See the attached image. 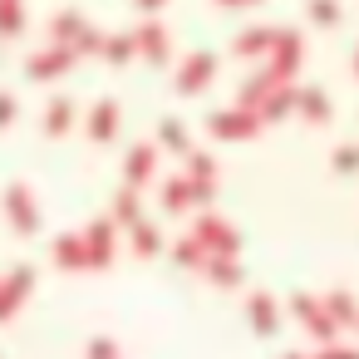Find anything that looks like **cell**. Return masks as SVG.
<instances>
[{"mask_svg":"<svg viewBox=\"0 0 359 359\" xmlns=\"http://www.w3.org/2000/svg\"><path fill=\"white\" fill-rule=\"evenodd\" d=\"M300 60H305V35L300 30H276L271 35V74L280 79V84H290L295 79V69H300Z\"/></svg>","mask_w":359,"mask_h":359,"instance_id":"6da1fadb","label":"cell"},{"mask_svg":"<svg viewBox=\"0 0 359 359\" xmlns=\"http://www.w3.org/2000/svg\"><path fill=\"white\" fill-rule=\"evenodd\" d=\"M207 133L212 138H226V143H246V138L261 133V118L251 109H222V114L207 118Z\"/></svg>","mask_w":359,"mask_h":359,"instance_id":"7a4b0ae2","label":"cell"},{"mask_svg":"<svg viewBox=\"0 0 359 359\" xmlns=\"http://www.w3.org/2000/svg\"><path fill=\"white\" fill-rule=\"evenodd\" d=\"M133 45H138V55H143L148 65H168V60H172V30H168L158 15H148V20L133 30Z\"/></svg>","mask_w":359,"mask_h":359,"instance_id":"3957f363","label":"cell"},{"mask_svg":"<svg viewBox=\"0 0 359 359\" xmlns=\"http://www.w3.org/2000/svg\"><path fill=\"white\" fill-rule=\"evenodd\" d=\"M74 65H79V55H74L69 45H45V50H35V55L25 60V74L45 84V79H60V74H69Z\"/></svg>","mask_w":359,"mask_h":359,"instance_id":"277c9868","label":"cell"},{"mask_svg":"<svg viewBox=\"0 0 359 359\" xmlns=\"http://www.w3.org/2000/svg\"><path fill=\"white\" fill-rule=\"evenodd\" d=\"M212 79H217V55H212V50H192V55L177 65V79H172V84H177V94H202Z\"/></svg>","mask_w":359,"mask_h":359,"instance_id":"5b68a950","label":"cell"},{"mask_svg":"<svg viewBox=\"0 0 359 359\" xmlns=\"http://www.w3.org/2000/svg\"><path fill=\"white\" fill-rule=\"evenodd\" d=\"M84 133H89L94 143H109V138L118 133V99H94V109H89V118H84Z\"/></svg>","mask_w":359,"mask_h":359,"instance_id":"8992f818","label":"cell"},{"mask_svg":"<svg viewBox=\"0 0 359 359\" xmlns=\"http://www.w3.org/2000/svg\"><path fill=\"white\" fill-rule=\"evenodd\" d=\"M192 241H197L202 251H222V256H231V251H236V231H231L226 222H217V217H202V222H197V231H192Z\"/></svg>","mask_w":359,"mask_h":359,"instance_id":"52a82bcc","label":"cell"},{"mask_svg":"<svg viewBox=\"0 0 359 359\" xmlns=\"http://www.w3.org/2000/svg\"><path fill=\"white\" fill-rule=\"evenodd\" d=\"M295 109H300V118H305V123H330V118H334V104H330V94H325L320 84L295 89Z\"/></svg>","mask_w":359,"mask_h":359,"instance_id":"ba28073f","label":"cell"},{"mask_svg":"<svg viewBox=\"0 0 359 359\" xmlns=\"http://www.w3.org/2000/svg\"><path fill=\"white\" fill-rule=\"evenodd\" d=\"M6 212H11V222H15L20 231H35V226H40V207H35V197H30L25 182H15V187L6 192Z\"/></svg>","mask_w":359,"mask_h":359,"instance_id":"9c48e42d","label":"cell"},{"mask_svg":"<svg viewBox=\"0 0 359 359\" xmlns=\"http://www.w3.org/2000/svg\"><path fill=\"white\" fill-rule=\"evenodd\" d=\"M153 168H158L153 143H133V148H128V158H123V177H128V187H143V182L153 177Z\"/></svg>","mask_w":359,"mask_h":359,"instance_id":"30bf717a","label":"cell"},{"mask_svg":"<svg viewBox=\"0 0 359 359\" xmlns=\"http://www.w3.org/2000/svg\"><path fill=\"white\" fill-rule=\"evenodd\" d=\"M79 241H84V261L89 266H109V256H114V226L109 222H94Z\"/></svg>","mask_w":359,"mask_h":359,"instance_id":"8fae6325","label":"cell"},{"mask_svg":"<svg viewBox=\"0 0 359 359\" xmlns=\"http://www.w3.org/2000/svg\"><path fill=\"white\" fill-rule=\"evenodd\" d=\"M271 25H251V30H241L236 40H231V55L236 60H256V55H271Z\"/></svg>","mask_w":359,"mask_h":359,"instance_id":"7c38bea8","label":"cell"},{"mask_svg":"<svg viewBox=\"0 0 359 359\" xmlns=\"http://www.w3.org/2000/svg\"><path fill=\"white\" fill-rule=\"evenodd\" d=\"M290 109H295V84H276V89L256 104V118H261V123H276V118H285Z\"/></svg>","mask_w":359,"mask_h":359,"instance_id":"4fadbf2b","label":"cell"},{"mask_svg":"<svg viewBox=\"0 0 359 359\" xmlns=\"http://www.w3.org/2000/svg\"><path fill=\"white\" fill-rule=\"evenodd\" d=\"M84 11H60V15H50V45H74L79 35H84Z\"/></svg>","mask_w":359,"mask_h":359,"instance_id":"5bb4252c","label":"cell"},{"mask_svg":"<svg viewBox=\"0 0 359 359\" xmlns=\"http://www.w3.org/2000/svg\"><path fill=\"white\" fill-rule=\"evenodd\" d=\"M276 84H280V79H276L271 69H261V74L241 79V89H236V109H251V114H256V104H261V99H266Z\"/></svg>","mask_w":359,"mask_h":359,"instance_id":"9a60e30c","label":"cell"},{"mask_svg":"<svg viewBox=\"0 0 359 359\" xmlns=\"http://www.w3.org/2000/svg\"><path fill=\"white\" fill-rule=\"evenodd\" d=\"M69 128H74V99L60 94V99H50V109H45V133L60 138V133H69Z\"/></svg>","mask_w":359,"mask_h":359,"instance_id":"2e32d148","label":"cell"},{"mask_svg":"<svg viewBox=\"0 0 359 359\" xmlns=\"http://www.w3.org/2000/svg\"><path fill=\"white\" fill-rule=\"evenodd\" d=\"M109 65H128L133 55H138V45H133V30H114V35H104V50H99Z\"/></svg>","mask_w":359,"mask_h":359,"instance_id":"e0dca14e","label":"cell"},{"mask_svg":"<svg viewBox=\"0 0 359 359\" xmlns=\"http://www.w3.org/2000/svg\"><path fill=\"white\" fill-rule=\"evenodd\" d=\"M187 182H197V187H217V158L212 153H187Z\"/></svg>","mask_w":359,"mask_h":359,"instance_id":"ac0fdd59","label":"cell"},{"mask_svg":"<svg viewBox=\"0 0 359 359\" xmlns=\"http://www.w3.org/2000/svg\"><path fill=\"white\" fill-rule=\"evenodd\" d=\"M163 207H168V212L192 207V182H187V177H168V182H163Z\"/></svg>","mask_w":359,"mask_h":359,"instance_id":"d6986e66","label":"cell"},{"mask_svg":"<svg viewBox=\"0 0 359 359\" xmlns=\"http://www.w3.org/2000/svg\"><path fill=\"white\" fill-rule=\"evenodd\" d=\"M20 30H25V6L20 0H0V35L15 40Z\"/></svg>","mask_w":359,"mask_h":359,"instance_id":"ffe728a7","label":"cell"},{"mask_svg":"<svg viewBox=\"0 0 359 359\" xmlns=\"http://www.w3.org/2000/svg\"><path fill=\"white\" fill-rule=\"evenodd\" d=\"M158 143H163V148H177V153H192L182 118H163V123H158Z\"/></svg>","mask_w":359,"mask_h":359,"instance_id":"44dd1931","label":"cell"},{"mask_svg":"<svg viewBox=\"0 0 359 359\" xmlns=\"http://www.w3.org/2000/svg\"><path fill=\"white\" fill-rule=\"evenodd\" d=\"M305 6H310V20H315L320 30H334L339 15H344V11H339V0H305Z\"/></svg>","mask_w":359,"mask_h":359,"instance_id":"7402d4cb","label":"cell"},{"mask_svg":"<svg viewBox=\"0 0 359 359\" xmlns=\"http://www.w3.org/2000/svg\"><path fill=\"white\" fill-rule=\"evenodd\" d=\"M251 320H256V330L261 334H271L280 320H276V305H271V295H251Z\"/></svg>","mask_w":359,"mask_h":359,"instance_id":"603a6c76","label":"cell"},{"mask_svg":"<svg viewBox=\"0 0 359 359\" xmlns=\"http://www.w3.org/2000/svg\"><path fill=\"white\" fill-rule=\"evenodd\" d=\"M55 261L60 266H84V241L79 236H60L55 241Z\"/></svg>","mask_w":359,"mask_h":359,"instance_id":"cb8c5ba5","label":"cell"},{"mask_svg":"<svg viewBox=\"0 0 359 359\" xmlns=\"http://www.w3.org/2000/svg\"><path fill=\"white\" fill-rule=\"evenodd\" d=\"M133 246H138V256H153V251L163 246L158 226H148V222H133Z\"/></svg>","mask_w":359,"mask_h":359,"instance_id":"d4e9b609","label":"cell"},{"mask_svg":"<svg viewBox=\"0 0 359 359\" xmlns=\"http://www.w3.org/2000/svg\"><path fill=\"white\" fill-rule=\"evenodd\" d=\"M114 202H118V207H114V217L133 226V222H138V187H123V192H118Z\"/></svg>","mask_w":359,"mask_h":359,"instance_id":"484cf974","label":"cell"},{"mask_svg":"<svg viewBox=\"0 0 359 359\" xmlns=\"http://www.w3.org/2000/svg\"><path fill=\"white\" fill-rule=\"evenodd\" d=\"M69 50H74V55H99V50H104V30L84 25V35H79V40L69 45Z\"/></svg>","mask_w":359,"mask_h":359,"instance_id":"4316f807","label":"cell"},{"mask_svg":"<svg viewBox=\"0 0 359 359\" xmlns=\"http://www.w3.org/2000/svg\"><path fill=\"white\" fill-rule=\"evenodd\" d=\"M207 276H212V280H222V285H236V280H241V271H236L231 261H217V256L207 261Z\"/></svg>","mask_w":359,"mask_h":359,"instance_id":"83f0119b","label":"cell"},{"mask_svg":"<svg viewBox=\"0 0 359 359\" xmlns=\"http://www.w3.org/2000/svg\"><path fill=\"white\" fill-rule=\"evenodd\" d=\"M15 114H20V99H15L11 89H0V128H11V123H15Z\"/></svg>","mask_w":359,"mask_h":359,"instance_id":"f1b7e54d","label":"cell"},{"mask_svg":"<svg viewBox=\"0 0 359 359\" xmlns=\"http://www.w3.org/2000/svg\"><path fill=\"white\" fill-rule=\"evenodd\" d=\"M334 168H339V172H354V168H359V143L334 148Z\"/></svg>","mask_w":359,"mask_h":359,"instance_id":"f546056e","label":"cell"},{"mask_svg":"<svg viewBox=\"0 0 359 359\" xmlns=\"http://www.w3.org/2000/svg\"><path fill=\"white\" fill-rule=\"evenodd\" d=\"M177 261H182V266H197V261H202V246H197L192 236H182V241H177Z\"/></svg>","mask_w":359,"mask_h":359,"instance_id":"4dcf8cb0","label":"cell"},{"mask_svg":"<svg viewBox=\"0 0 359 359\" xmlns=\"http://www.w3.org/2000/svg\"><path fill=\"white\" fill-rule=\"evenodd\" d=\"M114 354H118V349H114L109 339H94V344H89V359H114Z\"/></svg>","mask_w":359,"mask_h":359,"instance_id":"1f68e13d","label":"cell"},{"mask_svg":"<svg viewBox=\"0 0 359 359\" xmlns=\"http://www.w3.org/2000/svg\"><path fill=\"white\" fill-rule=\"evenodd\" d=\"M320 359H359V349H325Z\"/></svg>","mask_w":359,"mask_h":359,"instance_id":"d6a6232c","label":"cell"},{"mask_svg":"<svg viewBox=\"0 0 359 359\" xmlns=\"http://www.w3.org/2000/svg\"><path fill=\"white\" fill-rule=\"evenodd\" d=\"M133 6H138V11H148V15H158V11L168 6V0H133Z\"/></svg>","mask_w":359,"mask_h":359,"instance_id":"836d02e7","label":"cell"},{"mask_svg":"<svg viewBox=\"0 0 359 359\" xmlns=\"http://www.w3.org/2000/svg\"><path fill=\"white\" fill-rule=\"evenodd\" d=\"M217 6H226V11H246V6H261V0H217Z\"/></svg>","mask_w":359,"mask_h":359,"instance_id":"e575fe53","label":"cell"},{"mask_svg":"<svg viewBox=\"0 0 359 359\" xmlns=\"http://www.w3.org/2000/svg\"><path fill=\"white\" fill-rule=\"evenodd\" d=\"M354 79H359V45H354Z\"/></svg>","mask_w":359,"mask_h":359,"instance_id":"d590c367","label":"cell"},{"mask_svg":"<svg viewBox=\"0 0 359 359\" xmlns=\"http://www.w3.org/2000/svg\"><path fill=\"white\" fill-rule=\"evenodd\" d=\"M285 359H305V354H285Z\"/></svg>","mask_w":359,"mask_h":359,"instance_id":"8d00e7d4","label":"cell"}]
</instances>
